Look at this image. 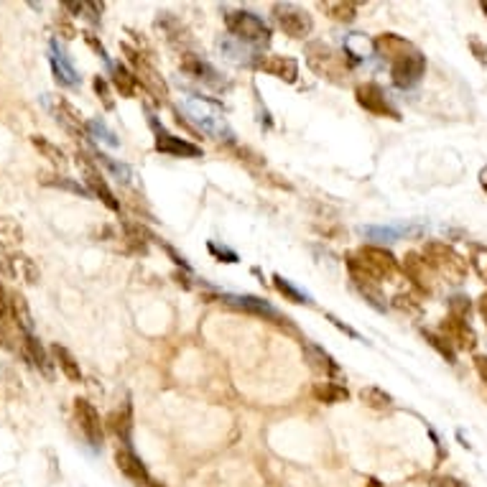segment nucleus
I'll list each match as a JSON object with an SVG mask.
<instances>
[{"mask_svg":"<svg viewBox=\"0 0 487 487\" xmlns=\"http://www.w3.org/2000/svg\"><path fill=\"white\" fill-rule=\"evenodd\" d=\"M85 41H87V44H90V49H92V51L97 54V56H102V59H105V61H110V56H107L105 47H102L100 41H97V36H94V34H90V31H87V34H85Z\"/></svg>","mask_w":487,"mask_h":487,"instance_id":"nucleus-49","label":"nucleus"},{"mask_svg":"<svg viewBox=\"0 0 487 487\" xmlns=\"http://www.w3.org/2000/svg\"><path fill=\"white\" fill-rule=\"evenodd\" d=\"M0 347L11 350V334H8V324H3V321H0Z\"/></svg>","mask_w":487,"mask_h":487,"instance_id":"nucleus-54","label":"nucleus"},{"mask_svg":"<svg viewBox=\"0 0 487 487\" xmlns=\"http://www.w3.org/2000/svg\"><path fill=\"white\" fill-rule=\"evenodd\" d=\"M123 54L128 56V64H130V72L135 74V80L143 90H146L156 102H168V85L166 80L161 77V72L156 69V64L148 59L146 54L140 49L130 47V44H123Z\"/></svg>","mask_w":487,"mask_h":487,"instance_id":"nucleus-5","label":"nucleus"},{"mask_svg":"<svg viewBox=\"0 0 487 487\" xmlns=\"http://www.w3.org/2000/svg\"><path fill=\"white\" fill-rule=\"evenodd\" d=\"M181 107L187 113V121L194 123L204 135H209L214 143H235V130L214 102L204 100V97H187Z\"/></svg>","mask_w":487,"mask_h":487,"instance_id":"nucleus-1","label":"nucleus"},{"mask_svg":"<svg viewBox=\"0 0 487 487\" xmlns=\"http://www.w3.org/2000/svg\"><path fill=\"white\" fill-rule=\"evenodd\" d=\"M350 255H352V261L362 271H367L373 278L381 281V283L383 281H393L398 276V261H395V255L390 250H386L383 245H360Z\"/></svg>","mask_w":487,"mask_h":487,"instance_id":"nucleus-7","label":"nucleus"},{"mask_svg":"<svg viewBox=\"0 0 487 487\" xmlns=\"http://www.w3.org/2000/svg\"><path fill=\"white\" fill-rule=\"evenodd\" d=\"M439 334L454 350H462V352H472L477 347V332L472 329L469 319H462V316L447 314L439 324Z\"/></svg>","mask_w":487,"mask_h":487,"instance_id":"nucleus-15","label":"nucleus"},{"mask_svg":"<svg viewBox=\"0 0 487 487\" xmlns=\"http://www.w3.org/2000/svg\"><path fill=\"white\" fill-rule=\"evenodd\" d=\"M426 74V56L419 49H411L408 54L390 61V80L398 90H411Z\"/></svg>","mask_w":487,"mask_h":487,"instance_id":"nucleus-10","label":"nucleus"},{"mask_svg":"<svg viewBox=\"0 0 487 487\" xmlns=\"http://www.w3.org/2000/svg\"><path fill=\"white\" fill-rule=\"evenodd\" d=\"M276 26L294 41H304L312 36L314 31V18L307 8L296 6V3H273L271 8Z\"/></svg>","mask_w":487,"mask_h":487,"instance_id":"nucleus-6","label":"nucleus"},{"mask_svg":"<svg viewBox=\"0 0 487 487\" xmlns=\"http://www.w3.org/2000/svg\"><path fill=\"white\" fill-rule=\"evenodd\" d=\"M421 334H424V340H426L429 345H431V347H434L436 352H439L441 357L449 362V365H454V362H457V350H454L452 345H449V342L441 337V334L429 332V329H421Z\"/></svg>","mask_w":487,"mask_h":487,"instance_id":"nucleus-40","label":"nucleus"},{"mask_svg":"<svg viewBox=\"0 0 487 487\" xmlns=\"http://www.w3.org/2000/svg\"><path fill=\"white\" fill-rule=\"evenodd\" d=\"M77 166L82 168V176H85V184H87V192L92 194V197H97V199L105 204L110 212H121V199L115 197V192L110 189V184H107V179L102 176L100 171V164L97 161H92L87 154H77Z\"/></svg>","mask_w":487,"mask_h":487,"instance_id":"nucleus-8","label":"nucleus"},{"mask_svg":"<svg viewBox=\"0 0 487 487\" xmlns=\"http://www.w3.org/2000/svg\"><path fill=\"white\" fill-rule=\"evenodd\" d=\"M225 26L227 31L235 36L242 44H250V47L261 49L271 44V26L253 11H245V8H238V11H227L225 13Z\"/></svg>","mask_w":487,"mask_h":487,"instance_id":"nucleus-4","label":"nucleus"},{"mask_svg":"<svg viewBox=\"0 0 487 487\" xmlns=\"http://www.w3.org/2000/svg\"><path fill=\"white\" fill-rule=\"evenodd\" d=\"M11 321L18 327L20 334H34V316H31L28 301L18 291H11Z\"/></svg>","mask_w":487,"mask_h":487,"instance_id":"nucleus-28","label":"nucleus"},{"mask_svg":"<svg viewBox=\"0 0 487 487\" xmlns=\"http://www.w3.org/2000/svg\"><path fill=\"white\" fill-rule=\"evenodd\" d=\"M400 271H403V276H406L411 283H414L416 291H421V294H434L436 291V273L434 268L429 266L426 258L421 253H416V250H411V253H406V258H403V263H400Z\"/></svg>","mask_w":487,"mask_h":487,"instance_id":"nucleus-13","label":"nucleus"},{"mask_svg":"<svg viewBox=\"0 0 487 487\" xmlns=\"http://www.w3.org/2000/svg\"><path fill=\"white\" fill-rule=\"evenodd\" d=\"M123 235H125V245L130 247L133 253H146L148 250L146 238H154V235L148 233L143 225H138V222H123Z\"/></svg>","mask_w":487,"mask_h":487,"instance_id":"nucleus-35","label":"nucleus"},{"mask_svg":"<svg viewBox=\"0 0 487 487\" xmlns=\"http://www.w3.org/2000/svg\"><path fill=\"white\" fill-rule=\"evenodd\" d=\"M105 424H107V429L123 441V447L130 449V436H133V406H130L128 400L121 408H115L113 414L107 416Z\"/></svg>","mask_w":487,"mask_h":487,"instance_id":"nucleus-25","label":"nucleus"},{"mask_svg":"<svg viewBox=\"0 0 487 487\" xmlns=\"http://www.w3.org/2000/svg\"><path fill=\"white\" fill-rule=\"evenodd\" d=\"M31 143H34L36 151H39V154L44 156L54 168H67L69 159H67V154L56 146V143H51V140L44 138V135H31Z\"/></svg>","mask_w":487,"mask_h":487,"instance_id":"nucleus-33","label":"nucleus"},{"mask_svg":"<svg viewBox=\"0 0 487 487\" xmlns=\"http://www.w3.org/2000/svg\"><path fill=\"white\" fill-rule=\"evenodd\" d=\"M49 64H51L54 80L59 82L61 87H77V85H80V74H77V69H74L72 59L61 51L56 41H51V56H49Z\"/></svg>","mask_w":487,"mask_h":487,"instance_id":"nucleus-24","label":"nucleus"},{"mask_svg":"<svg viewBox=\"0 0 487 487\" xmlns=\"http://www.w3.org/2000/svg\"><path fill=\"white\" fill-rule=\"evenodd\" d=\"M312 395L319 403H327V406H334V403H342V400L350 398V390L342 383L337 381H324V383H314Z\"/></svg>","mask_w":487,"mask_h":487,"instance_id":"nucleus-30","label":"nucleus"},{"mask_svg":"<svg viewBox=\"0 0 487 487\" xmlns=\"http://www.w3.org/2000/svg\"><path fill=\"white\" fill-rule=\"evenodd\" d=\"M54 26L59 28V34H64V39H74V36H77L74 26L69 23V16H67V13L56 16V20H54Z\"/></svg>","mask_w":487,"mask_h":487,"instance_id":"nucleus-47","label":"nucleus"},{"mask_svg":"<svg viewBox=\"0 0 487 487\" xmlns=\"http://www.w3.org/2000/svg\"><path fill=\"white\" fill-rule=\"evenodd\" d=\"M480 8L485 11V16H487V0H485V3H480Z\"/></svg>","mask_w":487,"mask_h":487,"instance_id":"nucleus-57","label":"nucleus"},{"mask_svg":"<svg viewBox=\"0 0 487 487\" xmlns=\"http://www.w3.org/2000/svg\"><path fill=\"white\" fill-rule=\"evenodd\" d=\"M477 312H480L482 321H485V327H487V291L477 299Z\"/></svg>","mask_w":487,"mask_h":487,"instance_id":"nucleus-55","label":"nucleus"},{"mask_svg":"<svg viewBox=\"0 0 487 487\" xmlns=\"http://www.w3.org/2000/svg\"><path fill=\"white\" fill-rule=\"evenodd\" d=\"M469 266L487 283V245H469Z\"/></svg>","mask_w":487,"mask_h":487,"instance_id":"nucleus-42","label":"nucleus"},{"mask_svg":"<svg viewBox=\"0 0 487 487\" xmlns=\"http://www.w3.org/2000/svg\"><path fill=\"white\" fill-rule=\"evenodd\" d=\"M327 319H329V321H334V327H340V329H342V332H347V334H350V337H355V340H360V334L355 332V329H350V327H347V324H342V321H340V319H337V316H332V314H327Z\"/></svg>","mask_w":487,"mask_h":487,"instance_id":"nucleus-53","label":"nucleus"},{"mask_svg":"<svg viewBox=\"0 0 487 487\" xmlns=\"http://www.w3.org/2000/svg\"><path fill=\"white\" fill-rule=\"evenodd\" d=\"M345 261H347L350 281H352V286L360 291L362 299H365L370 307L378 309V312H386V296H383V283H381V281L373 278L367 271H362V268L352 261V255H347Z\"/></svg>","mask_w":487,"mask_h":487,"instance_id":"nucleus-16","label":"nucleus"},{"mask_svg":"<svg viewBox=\"0 0 487 487\" xmlns=\"http://www.w3.org/2000/svg\"><path fill=\"white\" fill-rule=\"evenodd\" d=\"M319 8L337 23H352L357 18V3L352 0H327V3H319Z\"/></svg>","mask_w":487,"mask_h":487,"instance_id":"nucleus-32","label":"nucleus"},{"mask_svg":"<svg viewBox=\"0 0 487 487\" xmlns=\"http://www.w3.org/2000/svg\"><path fill=\"white\" fill-rule=\"evenodd\" d=\"M469 49H472V54L477 56V61L480 64H487V44L485 41H480V39H469Z\"/></svg>","mask_w":487,"mask_h":487,"instance_id":"nucleus-48","label":"nucleus"},{"mask_svg":"<svg viewBox=\"0 0 487 487\" xmlns=\"http://www.w3.org/2000/svg\"><path fill=\"white\" fill-rule=\"evenodd\" d=\"M421 255L426 258L429 266L434 268L436 278H444L447 283H454V286L467 278V261L452 245H447V242H439V240L426 242Z\"/></svg>","mask_w":487,"mask_h":487,"instance_id":"nucleus-3","label":"nucleus"},{"mask_svg":"<svg viewBox=\"0 0 487 487\" xmlns=\"http://www.w3.org/2000/svg\"><path fill=\"white\" fill-rule=\"evenodd\" d=\"M115 467L121 469V474L125 480H130L135 487H151V474H148V467L143 464L138 454L128 447H118L115 449Z\"/></svg>","mask_w":487,"mask_h":487,"instance_id":"nucleus-19","label":"nucleus"},{"mask_svg":"<svg viewBox=\"0 0 487 487\" xmlns=\"http://www.w3.org/2000/svg\"><path fill=\"white\" fill-rule=\"evenodd\" d=\"M92 87H94V94L100 97L102 107H105V110H115L113 92H110V85H107V80L102 77V74H97V77L92 80Z\"/></svg>","mask_w":487,"mask_h":487,"instance_id":"nucleus-44","label":"nucleus"},{"mask_svg":"<svg viewBox=\"0 0 487 487\" xmlns=\"http://www.w3.org/2000/svg\"><path fill=\"white\" fill-rule=\"evenodd\" d=\"M393 307L400 309V312L416 314L421 309V301H419V296H414V294H398L393 299Z\"/></svg>","mask_w":487,"mask_h":487,"instance_id":"nucleus-45","label":"nucleus"},{"mask_svg":"<svg viewBox=\"0 0 487 487\" xmlns=\"http://www.w3.org/2000/svg\"><path fill=\"white\" fill-rule=\"evenodd\" d=\"M110 72H113V87L121 92V97L133 100L135 92H138V80H135V74L130 72L125 64H113Z\"/></svg>","mask_w":487,"mask_h":487,"instance_id":"nucleus-31","label":"nucleus"},{"mask_svg":"<svg viewBox=\"0 0 487 487\" xmlns=\"http://www.w3.org/2000/svg\"><path fill=\"white\" fill-rule=\"evenodd\" d=\"M85 125H87V133H92L94 138L102 140V143H107V146H113V148L121 146V140H118V135H115L113 130H110V128H107L102 121H87Z\"/></svg>","mask_w":487,"mask_h":487,"instance_id":"nucleus-41","label":"nucleus"},{"mask_svg":"<svg viewBox=\"0 0 487 487\" xmlns=\"http://www.w3.org/2000/svg\"><path fill=\"white\" fill-rule=\"evenodd\" d=\"M41 184L44 187H54V189H64V192H72V194H80V197H92L87 192V187H82L80 181L69 179V176H59V174H41Z\"/></svg>","mask_w":487,"mask_h":487,"instance_id":"nucleus-37","label":"nucleus"},{"mask_svg":"<svg viewBox=\"0 0 487 487\" xmlns=\"http://www.w3.org/2000/svg\"><path fill=\"white\" fill-rule=\"evenodd\" d=\"M362 233H365L367 238H373V240L393 242V240H400L403 230H400V227H362Z\"/></svg>","mask_w":487,"mask_h":487,"instance_id":"nucleus-43","label":"nucleus"},{"mask_svg":"<svg viewBox=\"0 0 487 487\" xmlns=\"http://www.w3.org/2000/svg\"><path fill=\"white\" fill-rule=\"evenodd\" d=\"M373 49L381 54L388 64H390V61H395L398 56H403V54H408L411 49H416V47L408 39H403V36H398V34H381V36H375Z\"/></svg>","mask_w":487,"mask_h":487,"instance_id":"nucleus-26","label":"nucleus"},{"mask_svg":"<svg viewBox=\"0 0 487 487\" xmlns=\"http://www.w3.org/2000/svg\"><path fill=\"white\" fill-rule=\"evenodd\" d=\"M474 370L480 375L482 386L487 388V355H477V357H474Z\"/></svg>","mask_w":487,"mask_h":487,"instance_id":"nucleus-50","label":"nucleus"},{"mask_svg":"<svg viewBox=\"0 0 487 487\" xmlns=\"http://www.w3.org/2000/svg\"><path fill=\"white\" fill-rule=\"evenodd\" d=\"M301 350H304V360L309 362V367H312L314 373L316 375H321L324 381H337L340 383V378H342V370H340V365H337V360H334L332 355L329 352H324L321 347H316V345H312V342H301Z\"/></svg>","mask_w":487,"mask_h":487,"instance_id":"nucleus-21","label":"nucleus"},{"mask_svg":"<svg viewBox=\"0 0 487 487\" xmlns=\"http://www.w3.org/2000/svg\"><path fill=\"white\" fill-rule=\"evenodd\" d=\"M64 11H69L72 16H82V18H87L90 23H100V18H102V11H105V6L102 3H74V0H67L64 3Z\"/></svg>","mask_w":487,"mask_h":487,"instance_id":"nucleus-38","label":"nucleus"},{"mask_svg":"<svg viewBox=\"0 0 487 487\" xmlns=\"http://www.w3.org/2000/svg\"><path fill=\"white\" fill-rule=\"evenodd\" d=\"M469 299H464V296H454L452 301H449V314L452 316H462V319H469Z\"/></svg>","mask_w":487,"mask_h":487,"instance_id":"nucleus-46","label":"nucleus"},{"mask_svg":"<svg viewBox=\"0 0 487 487\" xmlns=\"http://www.w3.org/2000/svg\"><path fill=\"white\" fill-rule=\"evenodd\" d=\"M0 273L11 281L26 283V286L39 283V268H36V263L26 253H20V250H16V253H0Z\"/></svg>","mask_w":487,"mask_h":487,"instance_id":"nucleus-17","label":"nucleus"},{"mask_svg":"<svg viewBox=\"0 0 487 487\" xmlns=\"http://www.w3.org/2000/svg\"><path fill=\"white\" fill-rule=\"evenodd\" d=\"M51 113H54V118H56V123H59L69 135H74V138H87V125L82 123V113L69 100L54 97Z\"/></svg>","mask_w":487,"mask_h":487,"instance_id":"nucleus-22","label":"nucleus"},{"mask_svg":"<svg viewBox=\"0 0 487 487\" xmlns=\"http://www.w3.org/2000/svg\"><path fill=\"white\" fill-rule=\"evenodd\" d=\"M51 357H54V365L59 367L61 375L67 378L69 383H82V367L80 362H77V357H74L72 352H69L64 345H51Z\"/></svg>","mask_w":487,"mask_h":487,"instance_id":"nucleus-27","label":"nucleus"},{"mask_svg":"<svg viewBox=\"0 0 487 487\" xmlns=\"http://www.w3.org/2000/svg\"><path fill=\"white\" fill-rule=\"evenodd\" d=\"M222 301H227L230 307L240 309V312L255 314V316H263V319H268V321H276L278 327H288V316H283L278 309L271 307L266 299H258V296L242 294V296H222Z\"/></svg>","mask_w":487,"mask_h":487,"instance_id":"nucleus-20","label":"nucleus"},{"mask_svg":"<svg viewBox=\"0 0 487 487\" xmlns=\"http://www.w3.org/2000/svg\"><path fill=\"white\" fill-rule=\"evenodd\" d=\"M273 286L286 301H294V304H312V296H309L307 291L296 288L294 283H291L288 278H283V276H278V273L273 276Z\"/></svg>","mask_w":487,"mask_h":487,"instance_id":"nucleus-39","label":"nucleus"},{"mask_svg":"<svg viewBox=\"0 0 487 487\" xmlns=\"http://www.w3.org/2000/svg\"><path fill=\"white\" fill-rule=\"evenodd\" d=\"M255 67L261 69L263 74H271L276 80L294 85L299 80V61L294 56H283V54H261L255 59Z\"/></svg>","mask_w":487,"mask_h":487,"instance_id":"nucleus-18","label":"nucleus"},{"mask_svg":"<svg viewBox=\"0 0 487 487\" xmlns=\"http://www.w3.org/2000/svg\"><path fill=\"white\" fill-rule=\"evenodd\" d=\"M431 487H464V485L452 480V477H434V480H431Z\"/></svg>","mask_w":487,"mask_h":487,"instance_id":"nucleus-52","label":"nucleus"},{"mask_svg":"<svg viewBox=\"0 0 487 487\" xmlns=\"http://www.w3.org/2000/svg\"><path fill=\"white\" fill-rule=\"evenodd\" d=\"M355 100L365 113L375 115V118H390V121H400V113L393 107L390 97L378 82H362L355 87Z\"/></svg>","mask_w":487,"mask_h":487,"instance_id":"nucleus-9","label":"nucleus"},{"mask_svg":"<svg viewBox=\"0 0 487 487\" xmlns=\"http://www.w3.org/2000/svg\"><path fill=\"white\" fill-rule=\"evenodd\" d=\"M480 184H482V189H485V192H487V166L480 171Z\"/></svg>","mask_w":487,"mask_h":487,"instance_id":"nucleus-56","label":"nucleus"},{"mask_svg":"<svg viewBox=\"0 0 487 487\" xmlns=\"http://www.w3.org/2000/svg\"><path fill=\"white\" fill-rule=\"evenodd\" d=\"M18 347H20V355H23V360L28 362L31 367H36V370H41L44 375H51V367L54 362L49 360L47 350L41 347V342L36 340V334H20L18 332Z\"/></svg>","mask_w":487,"mask_h":487,"instance_id":"nucleus-23","label":"nucleus"},{"mask_svg":"<svg viewBox=\"0 0 487 487\" xmlns=\"http://www.w3.org/2000/svg\"><path fill=\"white\" fill-rule=\"evenodd\" d=\"M307 64L316 77L329 82H345L352 72L355 61L345 51H337L324 41H309L307 44Z\"/></svg>","mask_w":487,"mask_h":487,"instance_id":"nucleus-2","label":"nucleus"},{"mask_svg":"<svg viewBox=\"0 0 487 487\" xmlns=\"http://www.w3.org/2000/svg\"><path fill=\"white\" fill-rule=\"evenodd\" d=\"M23 242V227L13 217H0V253H16Z\"/></svg>","mask_w":487,"mask_h":487,"instance_id":"nucleus-29","label":"nucleus"},{"mask_svg":"<svg viewBox=\"0 0 487 487\" xmlns=\"http://www.w3.org/2000/svg\"><path fill=\"white\" fill-rule=\"evenodd\" d=\"M151 128H154V148L159 151V154L164 156H174V159H199L204 151H202V146H197V143H192V140L187 138H179V135H171L164 125H159V121H156L154 115H151Z\"/></svg>","mask_w":487,"mask_h":487,"instance_id":"nucleus-11","label":"nucleus"},{"mask_svg":"<svg viewBox=\"0 0 487 487\" xmlns=\"http://www.w3.org/2000/svg\"><path fill=\"white\" fill-rule=\"evenodd\" d=\"M74 421H77V426H80L82 436L87 439L90 447L100 449L102 441H105V424H102L97 408L87 398L74 400Z\"/></svg>","mask_w":487,"mask_h":487,"instance_id":"nucleus-12","label":"nucleus"},{"mask_svg":"<svg viewBox=\"0 0 487 487\" xmlns=\"http://www.w3.org/2000/svg\"><path fill=\"white\" fill-rule=\"evenodd\" d=\"M209 250H212L217 258H227V263H238V255H235L233 250H227V247H217L214 242H209Z\"/></svg>","mask_w":487,"mask_h":487,"instance_id":"nucleus-51","label":"nucleus"},{"mask_svg":"<svg viewBox=\"0 0 487 487\" xmlns=\"http://www.w3.org/2000/svg\"><path fill=\"white\" fill-rule=\"evenodd\" d=\"M179 67L187 77H192V80L202 82V85H207L212 90H222L227 85L225 77L220 74V69H214L204 56H199V54L194 51H181Z\"/></svg>","mask_w":487,"mask_h":487,"instance_id":"nucleus-14","label":"nucleus"},{"mask_svg":"<svg viewBox=\"0 0 487 487\" xmlns=\"http://www.w3.org/2000/svg\"><path fill=\"white\" fill-rule=\"evenodd\" d=\"M360 400L367 408H373V411H390V408H393V398H390V393H386V390L378 388V386L362 388Z\"/></svg>","mask_w":487,"mask_h":487,"instance_id":"nucleus-36","label":"nucleus"},{"mask_svg":"<svg viewBox=\"0 0 487 487\" xmlns=\"http://www.w3.org/2000/svg\"><path fill=\"white\" fill-rule=\"evenodd\" d=\"M94 161H97V164H102V166H105L107 171L115 176V179L121 181V184H125V187H130V184H133L135 171L128 166V164H123V161H115L113 156L102 154V151H97V154H94Z\"/></svg>","mask_w":487,"mask_h":487,"instance_id":"nucleus-34","label":"nucleus"}]
</instances>
